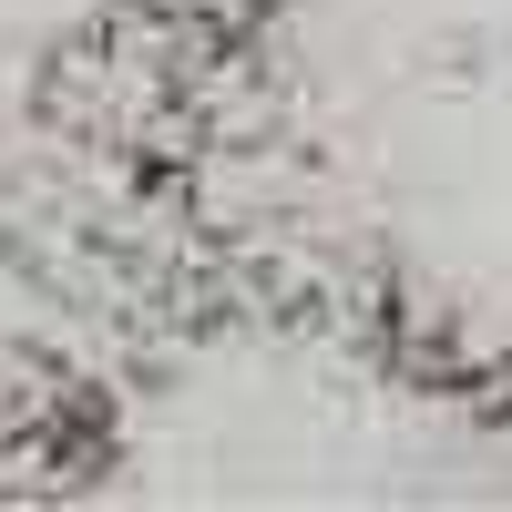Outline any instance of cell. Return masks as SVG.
I'll return each instance as SVG.
<instances>
[{
    "mask_svg": "<svg viewBox=\"0 0 512 512\" xmlns=\"http://www.w3.org/2000/svg\"><path fill=\"white\" fill-rule=\"evenodd\" d=\"M93 21H103V0H0V103L52 82Z\"/></svg>",
    "mask_w": 512,
    "mask_h": 512,
    "instance_id": "cell-1",
    "label": "cell"
},
{
    "mask_svg": "<svg viewBox=\"0 0 512 512\" xmlns=\"http://www.w3.org/2000/svg\"><path fill=\"white\" fill-rule=\"evenodd\" d=\"M21 379V338H11V287H0V390Z\"/></svg>",
    "mask_w": 512,
    "mask_h": 512,
    "instance_id": "cell-2",
    "label": "cell"
}]
</instances>
